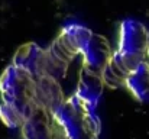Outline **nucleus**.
Masks as SVG:
<instances>
[{"label":"nucleus","mask_w":149,"mask_h":139,"mask_svg":"<svg viewBox=\"0 0 149 139\" xmlns=\"http://www.w3.org/2000/svg\"><path fill=\"white\" fill-rule=\"evenodd\" d=\"M146 54H149V46H148V52H146Z\"/></svg>","instance_id":"1"}]
</instances>
